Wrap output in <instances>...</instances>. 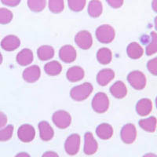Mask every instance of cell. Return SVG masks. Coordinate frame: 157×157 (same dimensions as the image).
Here are the masks:
<instances>
[{
    "label": "cell",
    "mask_w": 157,
    "mask_h": 157,
    "mask_svg": "<svg viewBox=\"0 0 157 157\" xmlns=\"http://www.w3.org/2000/svg\"><path fill=\"white\" fill-rule=\"evenodd\" d=\"M94 87L90 82H84L81 85L74 86L70 91V96L73 100L76 101H82L86 100V98L93 92Z\"/></svg>",
    "instance_id": "cell-1"
},
{
    "label": "cell",
    "mask_w": 157,
    "mask_h": 157,
    "mask_svg": "<svg viewBox=\"0 0 157 157\" xmlns=\"http://www.w3.org/2000/svg\"><path fill=\"white\" fill-rule=\"evenodd\" d=\"M96 38L101 43H109L114 40L116 32L111 25H102L97 29Z\"/></svg>",
    "instance_id": "cell-2"
},
{
    "label": "cell",
    "mask_w": 157,
    "mask_h": 157,
    "mask_svg": "<svg viewBox=\"0 0 157 157\" xmlns=\"http://www.w3.org/2000/svg\"><path fill=\"white\" fill-rule=\"evenodd\" d=\"M127 81L134 89L141 90L146 86V77L141 71H133L127 75Z\"/></svg>",
    "instance_id": "cell-3"
},
{
    "label": "cell",
    "mask_w": 157,
    "mask_h": 157,
    "mask_svg": "<svg viewBox=\"0 0 157 157\" xmlns=\"http://www.w3.org/2000/svg\"><path fill=\"white\" fill-rule=\"evenodd\" d=\"M92 108L98 113H104L109 108V99L107 94L102 92L96 94L92 100Z\"/></svg>",
    "instance_id": "cell-4"
},
{
    "label": "cell",
    "mask_w": 157,
    "mask_h": 157,
    "mask_svg": "<svg viewBox=\"0 0 157 157\" xmlns=\"http://www.w3.org/2000/svg\"><path fill=\"white\" fill-rule=\"evenodd\" d=\"M53 123L60 129H65L70 126L71 123V115L64 110H58L53 114Z\"/></svg>",
    "instance_id": "cell-5"
},
{
    "label": "cell",
    "mask_w": 157,
    "mask_h": 157,
    "mask_svg": "<svg viewBox=\"0 0 157 157\" xmlns=\"http://www.w3.org/2000/svg\"><path fill=\"white\" fill-rule=\"evenodd\" d=\"M80 148V136L78 134H72L68 137L64 142V150L69 155H75Z\"/></svg>",
    "instance_id": "cell-6"
},
{
    "label": "cell",
    "mask_w": 157,
    "mask_h": 157,
    "mask_svg": "<svg viewBox=\"0 0 157 157\" xmlns=\"http://www.w3.org/2000/svg\"><path fill=\"white\" fill-rule=\"evenodd\" d=\"M75 42L79 48L82 50H88L93 45L92 35L88 31H80L75 36Z\"/></svg>",
    "instance_id": "cell-7"
},
{
    "label": "cell",
    "mask_w": 157,
    "mask_h": 157,
    "mask_svg": "<svg viewBox=\"0 0 157 157\" xmlns=\"http://www.w3.org/2000/svg\"><path fill=\"white\" fill-rule=\"evenodd\" d=\"M17 136L20 141L22 142H31L36 137V130L30 124H23L18 128Z\"/></svg>",
    "instance_id": "cell-8"
},
{
    "label": "cell",
    "mask_w": 157,
    "mask_h": 157,
    "mask_svg": "<svg viewBox=\"0 0 157 157\" xmlns=\"http://www.w3.org/2000/svg\"><path fill=\"white\" fill-rule=\"evenodd\" d=\"M120 137L121 140L127 145L132 144L134 142L137 137V130L134 124L127 123L123 126L120 131Z\"/></svg>",
    "instance_id": "cell-9"
},
{
    "label": "cell",
    "mask_w": 157,
    "mask_h": 157,
    "mask_svg": "<svg viewBox=\"0 0 157 157\" xmlns=\"http://www.w3.org/2000/svg\"><path fill=\"white\" fill-rule=\"evenodd\" d=\"M98 149V141L90 132H86L84 135L83 152L87 155H94Z\"/></svg>",
    "instance_id": "cell-10"
},
{
    "label": "cell",
    "mask_w": 157,
    "mask_h": 157,
    "mask_svg": "<svg viewBox=\"0 0 157 157\" xmlns=\"http://www.w3.org/2000/svg\"><path fill=\"white\" fill-rule=\"evenodd\" d=\"M59 57L65 63L73 62L77 57L76 50L71 45H64L59 50Z\"/></svg>",
    "instance_id": "cell-11"
},
{
    "label": "cell",
    "mask_w": 157,
    "mask_h": 157,
    "mask_svg": "<svg viewBox=\"0 0 157 157\" xmlns=\"http://www.w3.org/2000/svg\"><path fill=\"white\" fill-rule=\"evenodd\" d=\"M41 70L38 65H32L25 68L23 71V78L27 82H35L40 78Z\"/></svg>",
    "instance_id": "cell-12"
},
{
    "label": "cell",
    "mask_w": 157,
    "mask_h": 157,
    "mask_svg": "<svg viewBox=\"0 0 157 157\" xmlns=\"http://www.w3.org/2000/svg\"><path fill=\"white\" fill-rule=\"evenodd\" d=\"M21 45L19 38L13 35H9L3 38L1 42V47L6 51H13L17 50Z\"/></svg>",
    "instance_id": "cell-13"
},
{
    "label": "cell",
    "mask_w": 157,
    "mask_h": 157,
    "mask_svg": "<svg viewBox=\"0 0 157 157\" xmlns=\"http://www.w3.org/2000/svg\"><path fill=\"white\" fill-rule=\"evenodd\" d=\"M39 130V136L43 141H49L53 139L54 131L53 127L47 121H41L38 124Z\"/></svg>",
    "instance_id": "cell-14"
},
{
    "label": "cell",
    "mask_w": 157,
    "mask_h": 157,
    "mask_svg": "<svg viewBox=\"0 0 157 157\" xmlns=\"http://www.w3.org/2000/svg\"><path fill=\"white\" fill-rule=\"evenodd\" d=\"M152 110V102L148 98H142L136 105V112L140 116H147Z\"/></svg>",
    "instance_id": "cell-15"
},
{
    "label": "cell",
    "mask_w": 157,
    "mask_h": 157,
    "mask_svg": "<svg viewBox=\"0 0 157 157\" xmlns=\"http://www.w3.org/2000/svg\"><path fill=\"white\" fill-rule=\"evenodd\" d=\"M115 77V72L111 68H104L97 75V82L100 86H105L113 80Z\"/></svg>",
    "instance_id": "cell-16"
},
{
    "label": "cell",
    "mask_w": 157,
    "mask_h": 157,
    "mask_svg": "<svg viewBox=\"0 0 157 157\" xmlns=\"http://www.w3.org/2000/svg\"><path fill=\"white\" fill-rule=\"evenodd\" d=\"M34 56L30 49H23L17 55V62L21 66H27L33 61Z\"/></svg>",
    "instance_id": "cell-17"
},
{
    "label": "cell",
    "mask_w": 157,
    "mask_h": 157,
    "mask_svg": "<svg viewBox=\"0 0 157 157\" xmlns=\"http://www.w3.org/2000/svg\"><path fill=\"white\" fill-rule=\"evenodd\" d=\"M110 93L114 98L122 99L127 94V88L125 83L122 81H117L110 87Z\"/></svg>",
    "instance_id": "cell-18"
},
{
    "label": "cell",
    "mask_w": 157,
    "mask_h": 157,
    "mask_svg": "<svg viewBox=\"0 0 157 157\" xmlns=\"http://www.w3.org/2000/svg\"><path fill=\"white\" fill-rule=\"evenodd\" d=\"M85 75L83 68L79 66H73L68 68L66 73L68 80L71 82H75L82 80Z\"/></svg>",
    "instance_id": "cell-19"
},
{
    "label": "cell",
    "mask_w": 157,
    "mask_h": 157,
    "mask_svg": "<svg viewBox=\"0 0 157 157\" xmlns=\"http://www.w3.org/2000/svg\"><path fill=\"white\" fill-rule=\"evenodd\" d=\"M127 54L130 58L137 60L142 57L144 54V50L139 43L133 42L128 45L127 48Z\"/></svg>",
    "instance_id": "cell-20"
},
{
    "label": "cell",
    "mask_w": 157,
    "mask_h": 157,
    "mask_svg": "<svg viewBox=\"0 0 157 157\" xmlns=\"http://www.w3.org/2000/svg\"><path fill=\"white\" fill-rule=\"evenodd\" d=\"M96 134L102 140H109L113 135V128L109 123H101L96 129Z\"/></svg>",
    "instance_id": "cell-21"
},
{
    "label": "cell",
    "mask_w": 157,
    "mask_h": 157,
    "mask_svg": "<svg viewBox=\"0 0 157 157\" xmlns=\"http://www.w3.org/2000/svg\"><path fill=\"white\" fill-rule=\"evenodd\" d=\"M139 126L141 128L148 133H153L156 130L157 119L155 116H149L139 120Z\"/></svg>",
    "instance_id": "cell-22"
},
{
    "label": "cell",
    "mask_w": 157,
    "mask_h": 157,
    "mask_svg": "<svg viewBox=\"0 0 157 157\" xmlns=\"http://www.w3.org/2000/svg\"><path fill=\"white\" fill-rule=\"evenodd\" d=\"M103 12V6L100 0H91L88 5V13L91 17H100Z\"/></svg>",
    "instance_id": "cell-23"
},
{
    "label": "cell",
    "mask_w": 157,
    "mask_h": 157,
    "mask_svg": "<svg viewBox=\"0 0 157 157\" xmlns=\"http://www.w3.org/2000/svg\"><path fill=\"white\" fill-rule=\"evenodd\" d=\"M44 71L47 75L56 76L58 75L62 71V65L57 61H51L45 64Z\"/></svg>",
    "instance_id": "cell-24"
},
{
    "label": "cell",
    "mask_w": 157,
    "mask_h": 157,
    "mask_svg": "<svg viewBox=\"0 0 157 157\" xmlns=\"http://www.w3.org/2000/svg\"><path fill=\"white\" fill-rule=\"evenodd\" d=\"M37 56L41 61H48L54 57V50L51 46L44 45L39 47L37 50Z\"/></svg>",
    "instance_id": "cell-25"
},
{
    "label": "cell",
    "mask_w": 157,
    "mask_h": 157,
    "mask_svg": "<svg viewBox=\"0 0 157 157\" xmlns=\"http://www.w3.org/2000/svg\"><path fill=\"white\" fill-rule=\"evenodd\" d=\"M112 58H113L112 51L106 47H102V48L99 49L97 53L98 61L104 65L109 64L112 61Z\"/></svg>",
    "instance_id": "cell-26"
},
{
    "label": "cell",
    "mask_w": 157,
    "mask_h": 157,
    "mask_svg": "<svg viewBox=\"0 0 157 157\" xmlns=\"http://www.w3.org/2000/svg\"><path fill=\"white\" fill-rule=\"evenodd\" d=\"M47 6V0H28V6L33 12H41Z\"/></svg>",
    "instance_id": "cell-27"
},
{
    "label": "cell",
    "mask_w": 157,
    "mask_h": 157,
    "mask_svg": "<svg viewBox=\"0 0 157 157\" xmlns=\"http://www.w3.org/2000/svg\"><path fill=\"white\" fill-rule=\"evenodd\" d=\"M145 51L148 56L153 55L157 53V32H151V42L147 46Z\"/></svg>",
    "instance_id": "cell-28"
},
{
    "label": "cell",
    "mask_w": 157,
    "mask_h": 157,
    "mask_svg": "<svg viewBox=\"0 0 157 157\" xmlns=\"http://www.w3.org/2000/svg\"><path fill=\"white\" fill-rule=\"evenodd\" d=\"M49 9L54 13H60L64 10V0H49Z\"/></svg>",
    "instance_id": "cell-29"
},
{
    "label": "cell",
    "mask_w": 157,
    "mask_h": 157,
    "mask_svg": "<svg viewBox=\"0 0 157 157\" xmlns=\"http://www.w3.org/2000/svg\"><path fill=\"white\" fill-rule=\"evenodd\" d=\"M13 134V126L8 125L0 129V141H7L11 139Z\"/></svg>",
    "instance_id": "cell-30"
},
{
    "label": "cell",
    "mask_w": 157,
    "mask_h": 157,
    "mask_svg": "<svg viewBox=\"0 0 157 157\" xmlns=\"http://www.w3.org/2000/svg\"><path fill=\"white\" fill-rule=\"evenodd\" d=\"M86 0H68L70 10L75 12H80L86 6Z\"/></svg>",
    "instance_id": "cell-31"
},
{
    "label": "cell",
    "mask_w": 157,
    "mask_h": 157,
    "mask_svg": "<svg viewBox=\"0 0 157 157\" xmlns=\"http://www.w3.org/2000/svg\"><path fill=\"white\" fill-rule=\"evenodd\" d=\"M13 13L10 10L6 8H0V24L7 25L12 21Z\"/></svg>",
    "instance_id": "cell-32"
},
{
    "label": "cell",
    "mask_w": 157,
    "mask_h": 157,
    "mask_svg": "<svg viewBox=\"0 0 157 157\" xmlns=\"http://www.w3.org/2000/svg\"><path fill=\"white\" fill-rule=\"evenodd\" d=\"M147 68L150 73L154 75H157V57L148 61L147 63Z\"/></svg>",
    "instance_id": "cell-33"
},
{
    "label": "cell",
    "mask_w": 157,
    "mask_h": 157,
    "mask_svg": "<svg viewBox=\"0 0 157 157\" xmlns=\"http://www.w3.org/2000/svg\"><path fill=\"white\" fill-rule=\"evenodd\" d=\"M106 2L111 7L114 9L120 8L123 4V0H106Z\"/></svg>",
    "instance_id": "cell-34"
},
{
    "label": "cell",
    "mask_w": 157,
    "mask_h": 157,
    "mask_svg": "<svg viewBox=\"0 0 157 157\" xmlns=\"http://www.w3.org/2000/svg\"><path fill=\"white\" fill-rule=\"evenodd\" d=\"M21 0H1V2L6 6H11V7H14L17 6L19 5Z\"/></svg>",
    "instance_id": "cell-35"
},
{
    "label": "cell",
    "mask_w": 157,
    "mask_h": 157,
    "mask_svg": "<svg viewBox=\"0 0 157 157\" xmlns=\"http://www.w3.org/2000/svg\"><path fill=\"white\" fill-rule=\"evenodd\" d=\"M7 116L2 112H0V129L3 128L7 123Z\"/></svg>",
    "instance_id": "cell-36"
},
{
    "label": "cell",
    "mask_w": 157,
    "mask_h": 157,
    "mask_svg": "<svg viewBox=\"0 0 157 157\" xmlns=\"http://www.w3.org/2000/svg\"><path fill=\"white\" fill-rule=\"evenodd\" d=\"M42 157H59V155H57V153H56L55 152H53V151H47V152H45L43 154Z\"/></svg>",
    "instance_id": "cell-37"
},
{
    "label": "cell",
    "mask_w": 157,
    "mask_h": 157,
    "mask_svg": "<svg viewBox=\"0 0 157 157\" xmlns=\"http://www.w3.org/2000/svg\"><path fill=\"white\" fill-rule=\"evenodd\" d=\"M15 157H31V156L29 153L23 152H19L18 154H17V155H15Z\"/></svg>",
    "instance_id": "cell-38"
},
{
    "label": "cell",
    "mask_w": 157,
    "mask_h": 157,
    "mask_svg": "<svg viewBox=\"0 0 157 157\" xmlns=\"http://www.w3.org/2000/svg\"><path fill=\"white\" fill-rule=\"evenodd\" d=\"M152 10H153L155 13H157V0H152Z\"/></svg>",
    "instance_id": "cell-39"
},
{
    "label": "cell",
    "mask_w": 157,
    "mask_h": 157,
    "mask_svg": "<svg viewBox=\"0 0 157 157\" xmlns=\"http://www.w3.org/2000/svg\"><path fill=\"white\" fill-rule=\"evenodd\" d=\"M142 157H157V155L154 153H146L143 155Z\"/></svg>",
    "instance_id": "cell-40"
},
{
    "label": "cell",
    "mask_w": 157,
    "mask_h": 157,
    "mask_svg": "<svg viewBox=\"0 0 157 157\" xmlns=\"http://www.w3.org/2000/svg\"><path fill=\"white\" fill-rule=\"evenodd\" d=\"M154 24H155V28L157 31V17H155V20H154Z\"/></svg>",
    "instance_id": "cell-41"
},
{
    "label": "cell",
    "mask_w": 157,
    "mask_h": 157,
    "mask_svg": "<svg viewBox=\"0 0 157 157\" xmlns=\"http://www.w3.org/2000/svg\"><path fill=\"white\" fill-rule=\"evenodd\" d=\"M2 60H3V58H2V54L0 53V64L2 63Z\"/></svg>",
    "instance_id": "cell-42"
},
{
    "label": "cell",
    "mask_w": 157,
    "mask_h": 157,
    "mask_svg": "<svg viewBox=\"0 0 157 157\" xmlns=\"http://www.w3.org/2000/svg\"><path fill=\"white\" fill-rule=\"evenodd\" d=\"M155 105H156V108H157V97L156 98H155Z\"/></svg>",
    "instance_id": "cell-43"
}]
</instances>
